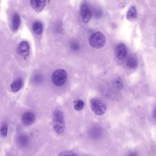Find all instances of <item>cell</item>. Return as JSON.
I'll return each instance as SVG.
<instances>
[{"label":"cell","instance_id":"cell-1","mask_svg":"<svg viewBox=\"0 0 156 156\" xmlns=\"http://www.w3.org/2000/svg\"><path fill=\"white\" fill-rule=\"evenodd\" d=\"M52 121L55 132L59 135L62 134L65 130V122L63 113L61 110H55L53 114Z\"/></svg>","mask_w":156,"mask_h":156},{"label":"cell","instance_id":"cell-2","mask_svg":"<svg viewBox=\"0 0 156 156\" xmlns=\"http://www.w3.org/2000/svg\"><path fill=\"white\" fill-rule=\"evenodd\" d=\"M89 42L90 45L93 48L101 49L105 44V37L101 32H96L90 36Z\"/></svg>","mask_w":156,"mask_h":156},{"label":"cell","instance_id":"cell-3","mask_svg":"<svg viewBox=\"0 0 156 156\" xmlns=\"http://www.w3.org/2000/svg\"><path fill=\"white\" fill-rule=\"evenodd\" d=\"M67 79V73L64 69H57L54 71L52 75V81L56 86L61 87L63 85Z\"/></svg>","mask_w":156,"mask_h":156},{"label":"cell","instance_id":"cell-4","mask_svg":"<svg viewBox=\"0 0 156 156\" xmlns=\"http://www.w3.org/2000/svg\"><path fill=\"white\" fill-rule=\"evenodd\" d=\"M92 111L98 116H102L105 113L107 106L103 101L98 99H91L90 101Z\"/></svg>","mask_w":156,"mask_h":156},{"label":"cell","instance_id":"cell-5","mask_svg":"<svg viewBox=\"0 0 156 156\" xmlns=\"http://www.w3.org/2000/svg\"><path fill=\"white\" fill-rule=\"evenodd\" d=\"M80 12L83 21L84 23H88L92 17V12L89 6L85 3L82 4L80 9Z\"/></svg>","mask_w":156,"mask_h":156},{"label":"cell","instance_id":"cell-6","mask_svg":"<svg viewBox=\"0 0 156 156\" xmlns=\"http://www.w3.org/2000/svg\"><path fill=\"white\" fill-rule=\"evenodd\" d=\"M17 53L23 57H26L30 54V45L28 42H21L17 46Z\"/></svg>","mask_w":156,"mask_h":156},{"label":"cell","instance_id":"cell-7","mask_svg":"<svg viewBox=\"0 0 156 156\" xmlns=\"http://www.w3.org/2000/svg\"><path fill=\"white\" fill-rule=\"evenodd\" d=\"M36 117L32 112L27 111L24 112L22 116V121L25 126H28L32 124L35 121Z\"/></svg>","mask_w":156,"mask_h":156},{"label":"cell","instance_id":"cell-8","mask_svg":"<svg viewBox=\"0 0 156 156\" xmlns=\"http://www.w3.org/2000/svg\"><path fill=\"white\" fill-rule=\"evenodd\" d=\"M117 57L119 60H123L126 57L127 50L126 47L123 44H119L117 46L116 49Z\"/></svg>","mask_w":156,"mask_h":156},{"label":"cell","instance_id":"cell-9","mask_svg":"<svg viewBox=\"0 0 156 156\" xmlns=\"http://www.w3.org/2000/svg\"><path fill=\"white\" fill-rule=\"evenodd\" d=\"M32 8L35 11L40 12L42 11L46 5L45 1H39V0H32L30 2Z\"/></svg>","mask_w":156,"mask_h":156},{"label":"cell","instance_id":"cell-10","mask_svg":"<svg viewBox=\"0 0 156 156\" xmlns=\"http://www.w3.org/2000/svg\"><path fill=\"white\" fill-rule=\"evenodd\" d=\"M18 144L22 147H26L30 143V138L26 134H22L17 138Z\"/></svg>","mask_w":156,"mask_h":156},{"label":"cell","instance_id":"cell-11","mask_svg":"<svg viewBox=\"0 0 156 156\" xmlns=\"http://www.w3.org/2000/svg\"><path fill=\"white\" fill-rule=\"evenodd\" d=\"M21 24V20L20 15L16 13L13 15L12 20V27L14 32L18 30Z\"/></svg>","mask_w":156,"mask_h":156},{"label":"cell","instance_id":"cell-12","mask_svg":"<svg viewBox=\"0 0 156 156\" xmlns=\"http://www.w3.org/2000/svg\"><path fill=\"white\" fill-rule=\"evenodd\" d=\"M23 82L21 78H18L14 80L11 85L12 91L13 92H17L20 90L22 87Z\"/></svg>","mask_w":156,"mask_h":156},{"label":"cell","instance_id":"cell-13","mask_svg":"<svg viewBox=\"0 0 156 156\" xmlns=\"http://www.w3.org/2000/svg\"><path fill=\"white\" fill-rule=\"evenodd\" d=\"M137 12L136 7L132 6L129 8L126 15V18L129 21H133L136 18Z\"/></svg>","mask_w":156,"mask_h":156},{"label":"cell","instance_id":"cell-14","mask_svg":"<svg viewBox=\"0 0 156 156\" xmlns=\"http://www.w3.org/2000/svg\"><path fill=\"white\" fill-rule=\"evenodd\" d=\"M32 30L36 34L38 35L41 34L43 31L42 23L40 21L35 22L33 24Z\"/></svg>","mask_w":156,"mask_h":156},{"label":"cell","instance_id":"cell-15","mask_svg":"<svg viewBox=\"0 0 156 156\" xmlns=\"http://www.w3.org/2000/svg\"><path fill=\"white\" fill-rule=\"evenodd\" d=\"M91 136L94 138H99L102 134V130L101 128L99 127H94L91 130V133H90Z\"/></svg>","mask_w":156,"mask_h":156},{"label":"cell","instance_id":"cell-16","mask_svg":"<svg viewBox=\"0 0 156 156\" xmlns=\"http://www.w3.org/2000/svg\"><path fill=\"white\" fill-rule=\"evenodd\" d=\"M126 65L130 68H135L137 66L136 60L133 56H130L128 58Z\"/></svg>","mask_w":156,"mask_h":156},{"label":"cell","instance_id":"cell-17","mask_svg":"<svg viewBox=\"0 0 156 156\" xmlns=\"http://www.w3.org/2000/svg\"><path fill=\"white\" fill-rule=\"evenodd\" d=\"M1 134L3 137L6 138L8 136V126L6 123L2 124L1 127Z\"/></svg>","mask_w":156,"mask_h":156},{"label":"cell","instance_id":"cell-18","mask_svg":"<svg viewBox=\"0 0 156 156\" xmlns=\"http://www.w3.org/2000/svg\"><path fill=\"white\" fill-rule=\"evenodd\" d=\"M84 106V103L83 101L81 99H79L76 102L74 105V107L75 110H77V111H80L83 108Z\"/></svg>","mask_w":156,"mask_h":156},{"label":"cell","instance_id":"cell-19","mask_svg":"<svg viewBox=\"0 0 156 156\" xmlns=\"http://www.w3.org/2000/svg\"><path fill=\"white\" fill-rule=\"evenodd\" d=\"M58 156H79L75 152L69 151H64L60 153Z\"/></svg>","mask_w":156,"mask_h":156},{"label":"cell","instance_id":"cell-20","mask_svg":"<svg viewBox=\"0 0 156 156\" xmlns=\"http://www.w3.org/2000/svg\"><path fill=\"white\" fill-rule=\"evenodd\" d=\"M79 45L76 42H73L72 44L71 45V48L74 51H76L79 49Z\"/></svg>","mask_w":156,"mask_h":156},{"label":"cell","instance_id":"cell-21","mask_svg":"<svg viewBox=\"0 0 156 156\" xmlns=\"http://www.w3.org/2000/svg\"><path fill=\"white\" fill-rule=\"evenodd\" d=\"M127 156H138V154L137 152H135V151H131V152H129Z\"/></svg>","mask_w":156,"mask_h":156},{"label":"cell","instance_id":"cell-22","mask_svg":"<svg viewBox=\"0 0 156 156\" xmlns=\"http://www.w3.org/2000/svg\"><path fill=\"white\" fill-rule=\"evenodd\" d=\"M152 115H153V118L154 119L156 120V106L154 108V110L153 111V113H152Z\"/></svg>","mask_w":156,"mask_h":156}]
</instances>
